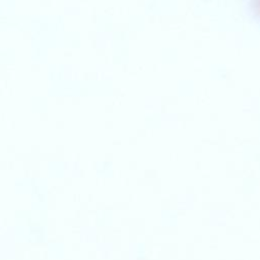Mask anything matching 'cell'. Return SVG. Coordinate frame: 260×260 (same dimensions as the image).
Returning <instances> with one entry per match:
<instances>
[{
  "label": "cell",
  "mask_w": 260,
  "mask_h": 260,
  "mask_svg": "<svg viewBox=\"0 0 260 260\" xmlns=\"http://www.w3.org/2000/svg\"><path fill=\"white\" fill-rule=\"evenodd\" d=\"M259 2H260V0H259ZM259 5H260V3H259Z\"/></svg>",
  "instance_id": "6da1fadb"
}]
</instances>
